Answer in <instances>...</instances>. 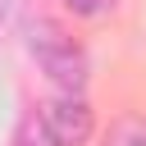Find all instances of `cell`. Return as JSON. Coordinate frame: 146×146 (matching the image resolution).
<instances>
[{"label":"cell","instance_id":"obj_1","mask_svg":"<svg viewBox=\"0 0 146 146\" xmlns=\"http://www.w3.org/2000/svg\"><path fill=\"white\" fill-rule=\"evenodd\" d=\"M23 46L27 55L36 59V68L55 82V91H82L87 78H91V59H87V46L55 18L36 14L23 23Z\"/></svg>","mask_w":146,"mask_h":146},{"label":"cell","instance_id":"obj_2","mask_svg":"<svg viewBox=\"0 0 146 146\" xmlns=\"http://www.w3.org/2000/svg\"><path fill=\"white\" fill-rule=\"evenodd\" d=\"M36 128L46 146H87L96 137V114L82 91H55L36 105Z\"/></svg>","mask_w":146,"mask_h":146},{"label":"cell","instance_id":"obj_3","mask_svg":"<svg viewBox=\"0 0 146 146\" xmlns=\"http://www.w3.org/2000/svg\"><path fill=\"white\" fill-rule=\"evenodd\" d=\"M100 146H146V119H137V114L119 119V123L105 132V141H100Z\"/></svg>","mask_w":146,"mask_h":146},{"label":"cell","instance_id":"obj_4","mask_svg":"<svg viewBox=\"0 0 146 146\" xmlns=\"http://www.w3.org/2000/svg\"><path fill=\"white\" fill-rule=\"evenodd\" d=\"M73 14H82V18H100V14H110L114 9V0H64Z\"/></svg>","mask_w":146,"mask_h":146},{"label":"cell","instance_id":"obj_5","mask_svg":"<svg viewBox=\"0 0 146 146\" xmlns=\"http://www.w3.org/2000/svg\"><path fill=\"white\" fill-rule=\"evenodd\" d=\"M14 146H46V137H41V128H36V114L18 123V132H14Z\"/></svg>","mask_w":146,"mask_h":146}]
</instances>
